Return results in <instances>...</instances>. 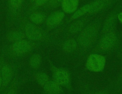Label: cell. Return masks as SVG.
Listing matches in <instances>:
<instances>
[{
  "instance_id": "cell-10",
  "label": "cell",
  "mask_w": 122,
  "mask_h": 94,
  "mask_svg": "<svg viewBox=\"0 0 122 94\" xmlns=\"http://www.w3.org/2000/svg\"><path fill=\"white\" fill-rule=\"evenodd\" d=\"M43 87L44 91L49 94H58L61 91V85L54 81H49Z\"/></svg>"
},
{
  "instance_id": "cell-20",
  "label": "cell",
  "mask_w": 122,
  "mask_h": 94,
  "mask_svg": "<svg viewBox=\"0 0 122 94\" xmlns=\"http://www.w3.org/2000/svg\"><path fill=\"white\" fill-rule=\"evenodd\" d=\"M23 0H9V3L11 7L17 9L20 7Z\"/></svg>"
},
{
  "instance_id": "cell-4",
  "label": "cell",
  "mask_w": 122,
  "mask_h": 94,
  "mask_svg": "<svg viewBox=\"0 0 122 94\" xmlns=\"http://www.w3.org/2000/svg\"><path fill=\"white\" fill-rule=\"evenodd\" d=\"M53 78L54 81L61 86H67L70 82L69 72L62 69L55 68L53 70Z\"/></svg>"
},
{
  "instance_id": "cell-1",
  "label": "cell",
  "mask_w": 122,
  "mask_h": 94,
  "mask_svg": "<svg viewBox=\"0 0 122 94\" xmlns=\"http://www.w3.org/2000/svg\"><path fill=\"white\" fill-rule=\"evenodd\" d=\"M98 32L97 26L95 24H90L82 30L78 37L80 45L87 47L90 45L95 39Z\"/></svg>"
},
{
  "instance_id": "cell-16",
  "label": "cell",
  "mask_w": 122,
  "mask_h": 94,
  "mask_svg": "<svg viewBox=\"0 0 122 94\" xmlns=\"http://www.w3.org/2000/svg\"><path fill=\"white\" fill-rule=\"evenodd\" d=\"M30 66L34 69H37L41 65V58L40 56L37 54L33 55L30 61Z\"/></svg>"
},
{
  "instance_id": "cell-8",
  "label": "cell",
  "mask_w": 122,
  "mask_h": 94,
  "mask_svg": "<svg viewBox=\"0 0 122 94\" xmlns=\"http://www.w3.org/2000/svg\"><path fill=\"white\" fill-rule=\"evenodd\" d=\"M79 5V0H63L61 2L62 10L66 13L74 12Z\"/></svg>"
},
{
  "instance_id": "cell-17",
  "label": "cell",
  "mask_w": 122,
  "mask_h": 94,
  "mask_svg": "<svg viewBox=\"0 0 122 94\" xmlns=\"http://www.w3.org/2000/svg\"><path fill=\"white\" fill-rule=\"evenodd\" d=\"M36 80L39 84L44 86L49 81V78L45 73L40 72L36 75Z\"/></svg>"
},
{
  "instance_id": "cell-21",
  "label": "cell",
  "mask_w": 122,
  "mask_h": 94,
  "mask_svg": "<svg viewBox=\"0 0 122 94\" xmlns=\"http://www.w3.org/2000/svg\"><path fill=\"white\" fill-rule=\"evenodd\" d=\"M62 0H50L49 5L51 7L55 8L58 6L60 3H61Z\"/></svg>"
},
{
  "instance_id": "cell-2",
  "label": "cell",
  "mask_w": 122,
  "mask_h": 94,
  "mask_svg": "<svg viewBox=\"0 0 122 94\" xmlns=\"http://www.w3.org/2000/svg\"><path fill=\"white\" fill-rule=\"evenodd\" d=\"M105 64V58L100 55L93 54L90 55L86 61L87 68L94 72H100L102 71Z\"/></svg>"
},
{
  "instance_id": "cell-6",
  "label": "cell",
  "mask_w": 122,
  "mask_h": 94,
  "mask_svg": "<svg viewBox=\"0 0 122 94\" xmlns=\"http://www.w3.org/2000/svg\"><path fill=\"white\" fill-rule=\"evenodd\" d=\"M64 13L61 11H56L51 14L46 20V24L48 27H52L56 26L62 20Z\"/></svg>"
},
{
  "instance_id": "cell-23",
  "label": "cell",
  "mask_w": 122,
  "mask_h": 94,
  "mask_svg": "<svg viewBox=\"0 0 122 94\" xmlns=\"http://www.w3.org/2000/svg\"><path fill=\"white\" fill-rule=\"evenodd\" d=\"M118 18L119 19V20L121 21V23H122V12H120L118 16Z\"/></svg>"
},
{
  "instance_id": "cell-25",
  "label": "cell",
  "mask_w": 122,
  "mask_h": 94,
  "mask_svg": "<svg viewBox=\"0 0 122 94\" xmlns=\"http://www.w3.org/2000/svg\"><path fill=\"white\" fill-rule=\"evenodd\" d=\"M32 0V1H33V2H34V1H35V0Z\"/></svg>"
},
{
  "instance_id": "cell-9",
  "label": "cell",
  "mask_w": 122,
  "mask_h": 94,
  "mask_svg": "<svg viewBox=\"0 0 122 94\" xmlns=\"http://www.w3.org/2000/svg\"><path fill=\"white\" fill-rule=\"evenodd\" d=\"M109 0H96L90 3V8L88 12L89 13L98 12L104 8L109 3Z\"/></svg>"
},
{
  "instance_id": "cell-18",
  "label": "cell",
  "mask_w": 122,
  "mask_h": 94,
  "mask_svg": "<svg viewBox=\"0 0 122 94\" xmlns=\"http://www.w3.org/2000/svg\"><path fill=\"white\" fill-rule=\"evenodd\" d=\"M82 22L80 20L77 21L70 25V26L69 27V31L72 33H77L80 31L82 29Z\"/></svg>"
},
{
  "instance_id": "cell-24",
  "label": "cell",
  "mask_w": 122,
  "mask_h": 94,
  "mask_svg": "<svg viewBox=\"0 0 122 94\" xmlns=\"http://www.w3.org/2000/svg\"><path fill=\"white\" fill-rule=\"evenodd\" d=\"M1 83H2V79H1V77L0 76V87L1 84Z\"/></svg>"
},
{
  "instance_id": "cell-15",
  "label": "cell",
  "mask_w": 122,
  "mask_h": 94,
  "mask_svg": "<svg viewBox=\"0 0 122 94\" xmlns=\"http://www.w3.org/2000/svg\"><path fill=\"white\" fill-rule=\"evenodd\" d=\"M24 37V34L20 31H15L10 33L8 36V39L12 42H17L21 40Z\"/></svg>"
},
{
  "instance_id": "cell-19",
  "label": "cell",
  "mask_w": 122,
  "mask_h": 94,
  "mask_svg": "<svg viewBox=\"0 0 122 94\" xmlns=\"http://www.w3.org/2000/svg\"><path fill=\"white\" fill-rule=\"evenodd\" d=\"M115 18L112 16V17H110L106 21L104 26L103 32H107L110 31H112V28L114 24Z\"/></svg>"
},
{
  "instance_id": "cell-14",
  "label": "cell",
  "mask_w": 122,
  "mask_h": 94,
  "mask_svg": "<svg viewBox=\"0 0 122 94\" xmlns=\"http://www.w3.org/2000/svg\"><path fill=\"white\" fill-rule=\"evenodd\" d=\"M90 8V4H88L83 6L82 7H81L78 10H77L71 16L72 19H77L78 18L80 17L81 16H82L84 14L87 12H88Z\"/></svg>"
},
{
  "instance_id": "cell-12",
  "label": "cell",
  "mask_w": 122,
  "mask_h": 94,
  "mask_svg": "<svg viewBox=\"0 0 122 94\" xmlns=\"http://www.w3.org/2000/svg\"><path fill=\"white\" fill-rule=\"evenodd\" d=\"M77 43L74 39H69L67 40L63 44V50L67 52L70 53L73 51L76 48Z\"/></svg>"
},
{
  "instance_id": "cell-3",
  "label": "cell",
  "mask_w": 122,
  "mask_h": 94,
  "mask_svg": "<svg viewBox=\"0 0 122 94\" xmlns=\"http://www.w3.org/2000/svg\"><path fill=\"white\" fill-rule=\"evenodd\" d=\"M116 42V36L112 31L104 32L99 42V47L102 50H109L112 48Z\"/></svg>"
},
{
  "instance_id": "cell-22",
  "label": "cell",
  "mask_w": 122,
  "mask_h": 94,
  "mask_svg": "<svg viewBox=\"0 0 122 94\" xmlns=\"http://www.w3.org/2000/svg\"><path fill=\"white\" fill-rule=\"evenodd\" d=\"M50 0H35L34 2L35 4L37 6H40L46 3Z\"/></svg>"
},
{
  "instance_id": "cell-13",
  "label": "cell",
  "mask_w": 122,
  "mask_h": 94,
  "mask_svg": "<svg viewBox=\"0 0 122 94\" xmlns=\"http://www.w3.org/2000/svg\"><path fill=\"white\" fill-rule=\"evenodd\" d=\"M30 19L34 24H39L44 21L45 15L42 12H35L30 15Z\"/></svg>"
},
{
  "instance_id": "cell-11",
  "label": "cell",
  "mask_w": 122,
  "mask_h": 94,
  "mask_svg": "<svg viewBox=\"0 0 122 94\" xmlns=\"http://www.w3.org/2000/svg\"><path fill=\"white\" fill-rule=\"evenodd\" d=\"M11 77V71L10 68L6 65L3 66L1 70V79L3 84L7 85L10 81Z\"/></svg>"
},
{
  "instance_id": "cell-5",
  "label": "cell",
  "mask_w": 122,
  "mask_h": 94,
  "mask_svg": "<svg viewBox=\"0 0 122 94\" xmlns=\"http://www.w3.org/2000/svg\"><path fill=\"white\" fill-rule=\"evenodd\" d=\"M25 34L28 38L32 40H38L42 37L41 31L32 24H28L26 26Z\"/></svg>"
},
{
  "instance_id": "cell-7",
  "label": "cell",
  "mask_w": 122,
  "mask_h": 94,
  "mask_svg": "<svg viewBox=\"0 0 122 94\" xmlns=\"http://www.w3.org/2000/svg\"><path fill=\"white\" fill-rule=\"evenodd\" d=\"M31 44L26 40H20L15 42L12 47V50L17 53H25L31 49Z\"/></svg>"
}]
</instances>
